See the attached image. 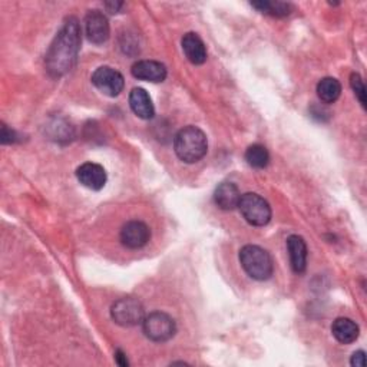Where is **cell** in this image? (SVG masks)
<instances>
[{"mask_svg":"<svg viewBox=\"0 0 367 367\" xmlns=\"http://www.w3.org/2000/svg\"><path fill=\"white\" fill-rule=\"evenodd\" d=\"M131 73L135 80L160 84L167 80V67L157 60H138L132 65Z\"/></svg>","mask_w":367,"mask_h":367,"instance_id":"30bf717a","label":"cell"},{"mask_svg":"<svg viewBox=\"0 0 367 367\" xmlns=\"http://www.w3.org/2000/svg\"><path fill=\"white\" fill-rule=\"evenodd\" d=\"M350 85H351V89L354 92V95L357 97L358 102L361 104V106L366 108V88H364V82H363V80H361L358 73H351Z\"/></svg>","mask_w":367,"mask_h":367,"instance_id":"ffe728a7","label":"cell"},{"mask_svg":"<svg viewBox=\"0 0 367 367\" xmlns=\"http://www.w3.org/2000/svg\"><path fill=\"white\" fill-rule=\"evenodd\" d=\"M124 6V4H121V2H108V4H105V8L111 12V13H118L119 12V9Z\"/></svg>","mask_w":367,"mask_h":367,"instance_id":"cb8c5ba5","label":"cell"},{"mask_svg":"<svg viewBox=\"0 0 367 367\" xmlns=\"http://www.w3.org/2000/svg\"><path fill=\"white\" fill-rule=\"evenodd\" d=\"M332 333L334 339L341 344H350L357 340L360 329L351 319L347 317H339L333 322Z\"/></svg>","mask_w":367,"mask_h":367,"instance_id":"2e32d148","label":"cell"},{"mask_svg":"<svg viewBox=\"0 0 367 367\" xmlns=\"http://www.w3.org/2000/svg\"><path fill=\"white\" fill-rule=\"evenodd\" d=\"M182 52L187 56V59L192 63V65H202L207 60V48L202 42V39L194 33L190 32L187 35H184L182 40Z\"/></svg>","mask_w":367,"mask_h":367,"instance_id":"9a60e30c","label":"cell"},{"mask_svg":"<svg viewBox=\"0 0 367 367\" xmlns=\"http://www.w3.org/2000/svg\"><path fill=\"white\" fill-rule=\"evenodd\" d=\"M246 161L251 168L264 170L270 164V154L265 146L260 143L250 145L246 151Z\"/></svg>","mask_w":367,"mask_h":367,"instance_id":"ac0fdd59","label":"cell"},{"mask_svg":"<svg viewBox=\"0 0 367 367\" xmlns=\"http://www.w3.org/2000/svg\"><path fill=\"white\" fill-rule=\"evenodd\" d=\"M251 6L256 8L258 12L274 16V18L288 16L291 13V9H292L290 4L268 2V0H264V2H254V4H251Z\"/></svg>","mask_w":367,"mask_h":367,"instance_id":"d6986e66","label":"cell"},{"mask_svg":"<svg viewBox=\"0 0 367 367\" xmlns=\"http://www.w3.org/2000/svg\"><path fill=\"white\" fill-rule=\"evenodd\" d=\"M241 199V192L239 187L233 182H223L219 184L214 192V202L219 209L233 211L239 208Z\"/></svg>","mask_w":367,"mask_h":367,"instance_id":"5bb4252c","label":"cell"},{"mask_svg":"<svg viewBox=\"0 0 367 367\" xmlns=\"http://www.w3.org/2000/svg\"><path fill=\"white\" fill-rule=\"evenodd\" d=\"M240 263L244 271L257 281L268 280L274 271L271 256L258 246H244L240 250Z\"/></svg>","mask_w":367,"mask_h":367,"instance_id":"3957f363","label":"cell"},{"mask_svg":"<svg viewBox=\"0 0 367 367\" xmlns=\"http://www.w3.org/2000/svg\"><path fill=\"white\" fill-rule=\"evenodd\" d=\"M239 209L246 221L254 227H264L271 221L270 204L256 192L243 194Z\"/></svg>","mask_w":367,"mask_h":367,"instance_id":"277c9868","label":"cell"},{"mask_svg":"<svg viewBox=\"0 0 367 367\" xmlns=\"http://www.w3.org/2000/svg\"><path fill=\"white\" fill-rule=\"evenodd\" d=\"M78 181L92 191H101L106 184V171L102 165L95 163H85L77 170Z\"/></svg>","mask_w":367,"mask_h":367,"instance_id":"8fae6325","label":"cell"},{"mask_svg":"<svg viewBox=\"0 0 367 367\" xmlns=\"http://www.w3.org/2000/svg\"><path fill=\"white\" fill-rule=\"evenodd\" d=\"M350 364H351L353 367H364V364H366L364 351H363V350H358V351L353 353L351 360H350Z\"/></svg>","mask_w":367,"mask_h":367,"instance_id":"7402d4cb","label":"cell"},{"mask_svg":"<svg viewBox=\"0 0 367 367\" xmlns=\"http://www.w3.org/2000/svg\"><path fill=\"white\" fill-rule=\"evenodd\" d=\"M112 320L122 327H133L142 324L145 319L143 306L139 300L132 297H124L116 300L111 307Z\"/></svg>","mask_w":367,"mask_h":367,"instance_id":"8992f818","label":"cell"},{"mask_svg":"<svg viewBox=\"0 0 367 367\" xmlns=\"http://www.w3.org/2000/svg\"><path fill=\"white\" fill-rule=\"evenodd\" d=\"M92 84L104 95L115 98L125 87V80L122 73L111 66H101L92 73Z\"/></svg>","mask_w":367,"mask_h":367,"instance_id":"52a82bcc","label":"cell"},{"mask_svg":"<svg viewBox=\"0 0 367 367\" xmlns=\"http://www.w3.org/2000/svg\"><path fill=\"white\" fill-rule=\"evenodd\" d=\"M115 361L119 364V366H122V367H126L129 363H128V360H126V356L121 351V350H116V353H115Z\"/></svg>","mask_w":367,"mask_h":367,"instance_id":"603a6c76","label":"cell"},{"mask_svg":"<svg viewBox=\"0 0 367 367\" xmlns=\"http://www.w3.org/2000/svg\"><path fill=\"white\" fill-rule=\"evenodd\" d=\"M145 336L155 343H165L171 340L177 333L175 320L163 312H154L145 316L142 322Z\"/></svg>","mask_w":367,"mask_h":367,"instance_id":"5b68a950","label":"cell"},{"mask_svg":"<svg viewBox=\"0 0 367 367\" xmlns=\"http://www.w3.org/2000/svg\"><path fill=\"white\" fill-rule=\"evenodd\" d=\"M317 95L324 104H334L341 95V85L336 78H323L317 84Z\"/></svg>","mask_w":367,"mask_h":367,"instance_id":"e0dca14e","label":"cell"},{"mask_svg":"<svg viewBox=\"0 0 367 367\" xmlns=\"http://www.w3.org/2000/svg\"><path fill=\"white\" fill-rule=\"evenodd\" d=\"M85 33L91 43H105L111 35L108 18L101 11H89L85 16Z\"/></svg>","mask_w":367,"mask_h":367,"instance_id":"9c48e42d","label":"cell"},{"mask_svg":"<svg viewBox=\"0 0 367 367\" xmlns=\"http://www.w3.org/2000/svg\"><path fill=\"white\" fill-rule=\"evenodd\" d=\"M81 25L77 18H69L63 23L45 57V65L50 77L60 78L75 66L81 50Z\"/></svg>","mask_w":367,"mask_h":367,"instance_id":"6da1fadb","label":"cell"},{"mask_svg":"<svg viewBox=\"0 0 367 367\" xmlns=\"http://www.w3.org/2000/svg\"><path fill=\"white\" fill-rule=\"evenodd\" d=\"M129 106L132 112L141 119H153L155 115V108L150 94L143 88H133L129 94Z\"/></svg>","mask_w":367,"mask_h":367,"instance_id":"4fadbf2b","label":"cell"},{"mask_svg":"<svg viewBox=\"0 0 367 367\" xmlns=\"http://www.w3.org/2000/svg\"><path fill=\"white\" fill-rule=\"evenodd\" d=\"M174 150L177 157L185 164L201 161L208 151V139L202 129L194 125L184 126L174 138Z\"/></svg>","mask_w":367,"mask_h":367,"instance_id":"7a4b0ae2","label":"cell"},{"mask_svg":"<svg viewBox=\"0 0 367 367\" xmlns=\"http://www.w3.org/2000/svg\"><path fill=\"white\" fill-rule=\"evenodd\" d=\"M2 143H13L16 142V132L9 129L6 125L2 126Z\"/></svg>","mask_w":367,"mask_h":367,"instance_id":"44dd1931","label":"cell"},{"mask_svg":"<svg viewBox=\"0 0 367 367\" xmlns=\"http://www.w3.org/2000/svg\"><path fill=\"white\" fill-rule=\"evenodd\" d=\"M287 250L291 270L296 274H303L307 268V244L303 237L290 236L287 239Z\"/></svg>","mask_w":367,"mask_h":367,"instance_id":"7c38bea8","label":"cell"},{"mask_svg":"<svg viewBox=\"0 0 367 367\" xmlns=\"http://www.w3.org/2000/svg\"><path fill=\"white\" fill-rule=\"evenodd\" d=\"M119 239L122 246H125L126 248L139 250L148 244L151 239V230L145 223L138 221V219H132V221H128L122 227Z\"/></svg>","mask_w":367,"mask_h":367,"instance_id":"ba28073f","label":"cell"}]
</instances>
